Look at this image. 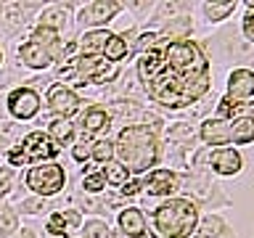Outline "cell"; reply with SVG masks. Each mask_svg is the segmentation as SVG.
<instances>
[{
  "label": "cell",
  "mask_w": 254,
  "mask_h": 238,
  "mask_svg": "<svg viewBox=\"0 0 254 238\" xmlns=\"http://www.w3.org/2000/svg\"><path fill=\"white\" fill-rule=\"evenodd\" d=\"M138 74L148 98L167 109L196 103L209 90V61L190 40H159L140 56Z\"/></svg>",
  "instance_id": "obj_1"
},
{
  "label": "cell",
  "mask_w": 254,
  "mask_h": 238,
  "mask_svg": "<svg viewBox=\"0 0 254 238\" xmlns=\"http://www.w3.org/2000/svg\"><path fill=\"white\" fill-rule=\"evenodd\" d=\"M114 154L119 156V162H122L130 172H146L148 167L156 164V156H159L156 135L143 124L125 127V130L119 132Z\"/></svg>",
  "instance_id": "obj_2"
},
{
  "label": "cell",
  "mask_w": 254,
  "mask_h": 238,
  "mask_svg": "<svg viewBox=\"0 0 254 238\" xmlns=\"http://www.w3.org/2000/svg\"><path fill=\"white\" fill-rule=\"evenodd\" d=\"M198 212L188 198H170L154 212V228L159 238H188L196 228Z\"/></svg>",
  "instance_id": "obj_3"
},
{
  "label": "cell",
  "mask_w": 254,
  "mask_h": 238,
  "mask_svg": "<svg viewBox=\"0 0 254 238\" xmlns=\"http://www.w3.org/2000/svg\"><path fill=\"white\" fill-rule=\"evenodd\" d=\"M64 175L61 164H43V167H32L29 175H27V185L40 196H53L64 188Z\"/></svg>",
  "instance_id": "obj_4"
},
{
  "label": "cell",
  "mask_w": 254,
  "mask_h": 238,
  "mask_svg": "<svg viewBox=\"0 0 254 238\" xmlns=\"http://www.w3.org/2000/svg\"><path fill=\"white\" fill-rule=\"evenodd\" d=\"M21 154L27 162H40V159H53L59 154V143L45 132H32L21 143Z\"/></svg>",
  "instance_id": "obj_5"
},
{
  "label": "cell",
  "mask_w": 254,
  "mask_h": 238,
  "mask_svg": "<svg viewBox=\"0 0 254 238\" xmlns=\"http://www.w3.org/2000/svg\"><path fill=\"white\" fill-rule=\"evenodd\" d=\"M8 109H11V114L19 117V119H32L40 109V98H37L35 90H29V87H19V90H13L8 95Z\"/></svg>",
  "instance_id": "obj_6"
},
{
  "label": "cell",
  "mask_w": 254,
  "mask_h": 238,
  "mask_svg": "<svg viewBox=\"0 0 254 238\" xmlns=\"http://www.w3.org/2000/svg\"><path fill=\"white\" fill-rule=\"evenodd\" d=\"M48 103H51L53 114H59L64 119L71 117L79 109V98L69 90V87H64V85H53L51 90H48Z\"/></svg>",
  "instance_id": "obj_7"
},
{
  "label": "cell",
  "mask_w": 254,
  "mask_h": 238,
  "mask_svg": "<svg viewBox=\"0 0 254 238\" xmlns=\"http://www.w3.org/2000/svg\"><path fill=\"white\" fill-rule=\"evenodd\" d=\"M178 175L170 170H154L148 175V180L143 182V188L148 190V196H170L172 190H178Z\"/></svg>",
  "instance_id": "obj_8"
},
{
  "label": "cell",
  "mask_w": 254,
  "mask_h": 238,
  "mask_svg": "<svg viewBox=\"0 0 254 238\" xmlns=\"http://www.w3.org/2000/svg\"><path fill=\"white\" fill-rule=\"evenodd\" d=\"M201 138H204V143H212V146H228V143H233L230 122H225V119H209V122H204Z\"/></svg>",
  "instance_id": "obj_9"
},
{
  "label": "cell",
  "mask_w": 254,
  "mask_h": 238,
  "mask_svg": "<svg viewBox=\"0 0 254 238\" xmlns=\"http://www.w3.org/2000/svg\"><path fill=\"white\" fill-rule=\"evenodd\" d=\"M254 95V71L249 69H236L228 79V98H252Z\"/></svg>",
  "instance_id": "obj_10"
},
{
  "label": "cell",
  "mask_w": 254,
  "mask_h": 238,
  "mask_svg": "<svg viewBox=\"0 0 254 238\" xmlns=\"http://www.w3.org/2000/svg\"><path fill=\"white\" fill-rule=\"evenodd\" d=\"M122 3H114V0H98V3H90L87 5V11H82V21L87 24H106L111 21V16H114Z\"/></svg>",
  "instance_id": "obj_11"
},
{
  "label": "cell",
  "mask_w": 254,
  "mask_h": 238,
  "mask_svg": "<svg viewBox=\"0 0 254 238\" xmlns=\"http://www.w3.org/2000/svg\"><path fill=\"white\" fill-rule=\"evenodd\" d=\"M21 61L27 63V66L32 69H45L48 63L53 61V53H51V48H43V45H37V43H27V45H21Z\"/></svg>",
  "instance_id": "obj_12"
},
{
  "label": "cell",
  "mask_w": 254,
  "mask_h": 238,
  "mask_svg": "<svg viewBox=\"0 0 254 238\" xmlns=\"http://www.w3.org/2000/svg\"><path fill=\"white\" fill-rule=\"evenodd\" d=\"M212 170L217 175H236L241 170V156L233 148H220L212 154Z\"/></svg>",
  "instance_id": "obj_13"
},
{
  "label": "cell",
  "mask_w": 254,
  "mask_h": 238,
  "mask_svg": "<svg viewBox=\"0 0 254 238\" xmlns=\"http://www.w3.org/2000/svg\"><path fill=\"white\" fill-rule=\"evenodd\" d=\"M119 225H122V230L132 238H140L146 233V220H143V214L138 209H125L119 214Z\"/></svg>",
  "instance_id": "obj_14"
},
{
  "label": "cell",
  "mask_w": 254,
  "mask_h": 238,
  "mask_svg": "<svg viewBox=\"0 0 254 238\" xmlns=\"http://www.w3.org/2000/svg\"><path fill=\"white\" fill-rule=\"evenodd\" d=\"M103 127H109V114L103 109H90L82 119V140L87 138V135L103 130Z\"/></svg>",
  "instance_id": "obj_15"
},
{
  "label": "cell",
  "mask_w": 254,
  "mask_h": 238,
  "mask_svg": "<svg viewBox=\"0 0 254 238\" xmlns=\"http://www.w3.org/2000/svg\"><path fill=\"white\" fill-rule=\"evenodd\" d=\"M109 40H111V35L109 32H87V35L82 37V51H85V56H98V53H103L106 51V45H109Z\"/></svg>",
  "instance_id": "obj_16"
},
{
  "label": "cell",
  "mask_w": 254,
  "mask_h": 238,
  "mask_svg": "<svg viewBox=\"0 0 254 238\" xmlns=\"http://www.w3.org/2000/svg\"><path fill=\"white\" fill-rule=\"evenodd\" d=\"M101 175L106 178V182H111V185H125V182H127V167L114 164V162H106V164H103Z\"/></svg>",
  "instance_id": "obj_17"
},
{
  "label": "cell",
  "mask_w": 254,
  "mask_h": 238,
  "mask_svg": "<svg viewBox=\"0 0 254 238\" xmlns=\"http://www.w3.org/2000/svg\"><path fill=\"white\" fill-rule=\"evenodd\" d=\"M106 61H119V59H125L127 56V43H125V37H119V35H111L109 40V45H106Z\"/></svg>",
  "instance_id": "obj_18"
},
{
  "label": "cell",
  "mask_w": 254,
  "mask_h": 238,
  "mask_svg": "<svg viewBox=\"0 0 254 238\" xmlns=\"http://www.w3.org/2000/svg\"><path fill=\"white\" fill-rule=\"evenodd\" d=\"M233 8H236V3H204V11H206V16H209L212 21L228 19V16L233 13Z\"/></svg>",
  "instance_id": "obj_19"
},
{
  "label": "cell",
  "mask_w": 254,
  "mask_h": 238,
  "mask_svg": "<svg viewBox=\"0 0 254 238\" xmlns=\"http://www.w3.org/2000/svg\"><path fill=\"white\" fill-rule=\"evenodd\" d=\"M71 124L66 122V119H56V122L51 124V138L56 140V143H69L71 140Z\"/></svg>",
  "instance_id": "obj_20"
},
{
  "label": "cell",
  "mask_w": 254,
  "mask_h": 238,
  "mask_svg": "<svg viewBox=\"0 0 254 238\" xmlns=\"http://www.w3.org/2000/svg\"><path fill=\"white\" fill-rule=\"evenodd\" d=\"M56 40H59V32H56V29H48V27H37L35 35H32V43H37V45H43V48L56 45Z\"/></svg>",
  "instance_id": "obj_21"
},
{
  "label": "cell",
  "mask_w": 254,
  "mask_h": 238,
  "mask_svg": "<svg viewBox=\"0 0 254 238\" xmlns=\"http://www.w3.org/2000/svg\"><path fill=\"white\" fill-rule=\"evenodd\" d=\"M48 233H53V236H66V233H71V228H69L66 217H64V212H56L53 217L48 220Z\"/></svg>",
  "instance_id": "obj_22"
},
{
  "label": "cell",
  "mask_w": 254,
  "mask_h": 238,
  "mask_svg": "<svg viewBox=\"0 0 254 238\" xmlns=\"http://www.w3.org/2000/svg\"><path fill=\"white\" fill-rule=\"evenodd\" d=\"M111 156H114V146H111L109 140L93 143V159H95V162L106 164V162H111Z\"/></svg>",
  "instance_id": "obj_23"
},
{
  "label": "cell",
  "mask_w": 254,
  "mask_h": 238,
  "mask_svg": "<svg viewBox=\"0 0 254 238\" xmlns=\"http://www.w3.org/2000/svg\"><path fill=\"white\" fill-rule=\"evenodd\" d=\"M241 109H244V103H238V101H233V98H222L220 106H217V114H220V119H225V117L241 114Z\"/></svg>",
  "instance_id": "obj_24"
},
{
  "label": "cell",
  "mask_w": 254,
  "mask_h": 238,
  "mask_svg": "<svg viewBox=\"0 0 254 238\" xmlns=\"http://www.w3.org/2000/svg\"><path fill=\"white\" fill-rule=\"evenodd\" d=\"M82 188H85V190H90V193H98L101 188H106V178H103L101 172L85 175V180H82Z\"/></svg>",
  "instance_id": "obj_25"
},
{
  "label": "cell",
  "mask_w": 254,
  "mask_h": 238,
  "mask_svg": "<svg viewBox=\"0 0 254 238\" xmlns=\"http://www.w3.org/2000/svg\"><path fill=\"white\" fill-rule=\"evenodd\" d=\"M61 24H64V11H48L43 16V24H40V27L56 29V27H61Z\"/></svg>",
  "instance_id": "obj_26"
},
{
  "label": "cell",
  "mask_w": 254,
  "mask_h": 238,
  "mask_svg": "<svg viewBox=\"0 0 254 238\" xmlns=\"http://www.w3.org/2000/svg\"><path fill=\"white\" fill-rule=\"evenodd\" d=\"M0 230L3 233H11V230H16V214L11 209L3 212V217H0Z\"/></svg>",
  "instance_id": "obj_27"
},
{
  "label": "cell",
  "mask_w": 254,
  "mask_h": 238,
  "mask_svg": "<svg viewBox=\"0 0 254 238\" xmlns=\"http://www.w3.org/2000/svg\"><path fill=\"white\" fill-rule=\"evenodd\" d=\"M87 156H93V143H79V146H74V159L77 162H85Z\"/></svg>",
  "instance_id": "obj_28"
},
{
  "label": "cell",
  "mask_w": 254,
  "mask_h": 238,
  "mask_svg": "<svg viewBox=\"0 0 254 238\" xmlns=\"http://www.w3.org/2000/svg\"><path fill=\"white\" fill-rule=\"evenodd\" d=\"M87 238H109V228L103 225V222H93V225L87 228Z\"/></svg>",
  "instance_id": "obj_29"
},
{
  "label": "cell",
  "mask_w": 254,
  "mask_h": 238,
  "mask_svg": "<svg viewBox=\"0 0 254 238\" xmlns=\"http://www.w3.org/2000/svg\"><path fill=\"white\" fill-rule=\"evenodd\" d=\"M140 188H143L140 180H127L125 185H122V193H125V196H132V193H138Z\"/></svg>",
  "instance_id": "obj_30"
},
{
  "label": "cell",
  "mask_w": 254,
  "mask_h": 238,
  "mask_svg": "<svg viewBox=\"0 0 254 238\" xmlns=\"http://www.w3.org/2000/svg\"><path fill=\"white\" fill-rule=\"evenodd\" d=\"M244 32H246V37L254 40V11L246 13V19H244Z\"/></svg>",
  "instance_id": "obj_31"
},
{
  "label": "cell",
  "mask_w": 254,
  "mask_h": 238,
  "mask_svg": "<svg viewBox=\"0 0 254 238\" xmlns=\"http://www.w3.org/2000/svg\"><path fill=\"white\" fill-rule=\"evenodd\" d=\"M8 162H11L13 167H19V164H24L27 159H24V154H21V148H13L11 154H8Z\"/></svg>",
  "instance_id": "obj_32"
},
{
  "label": "cell",
  "mask_w": 254,
  "mask_h": 238,
  "mask_svg": "<svg viewBox=\"0 0 254 238\" xmlns=\"http://www.w3.org/2000/svg\"><path fill=\"white\" fill-rule=\"evenodd\" d=\"M64 217H66V222H69V228H71V230H74V228L79 225V220H82V217H79V212H74V209L64 212Z\"/></svg>",
  "instance_id": "obj_33"
},
{
  "label": "cell",
  "mask_w": 254,
  "mask_h": 238,
  "mask_svg": "<svg viewBox=\"0 0 254 238\" xmlns=\"http://www.w3.org/2000/svg\"><path fill=\"white\" fill-rule=\"evenodd\" d=\"M8 185H11V170H3L0 172V193H5Z\"/></svg>",
  "instance_id": "obj_34"
},
{
  "label": "cell",
  "mask_w": 254,
  "mask_h": 238,
  "mask_svg": "<svg viewBox=\"0 0 254 238\" xmlns=\"http://www.w3.org/2000/svg\"><path fill=\"white\" fill-rule=\"evenodd\" d=\"M204 230H206V233H220V220H206L204 222Z\"/></svg>",
  "instance_id": "obj_35"
},
{
  "label": "cell",
  "mask_w": 254,
  "mask_h": 238,
  "mask_svg": "<svg viewBox=\"0 0 254 238\" xmlns=\"http://www.w3.org/2000/svg\"><path fill=\"white\" fill-rule=\"evenodd\" d=\"M21 206H24V212H37L43 206V201H24Z\"/></svg>",
  "instance_id": "obj_36"
},
{
  "label": "cell",
  "mask_w": 254,
  "mask_h": 238,
  "mask_svg": "<svg viewBox=\"0 0 254 238\" xmlns=\"http://www.w3.org/2000/svg\"><path fill=\"white\" fill-rule=\"evenodd\" d=\"M21 238H35V233H32V230H24V233H21Z\"/></svg>",
  "instance_id": "obj_37"
},
{
  "label": "cell",
  "mask_w": 254,
  "mask_h": 238,
  "mask_svg": "<svg viewBox=\"0 0 254 238\" xmlns=\"http://www.w3.org/2000/svg\"><path fill=\"white\" fill-rule=\"evenodd\" d=\"M3 146H5V138H0V151H3Z\"/></svg>",
  "instance_id": "obj_38"
},
{
  "label": "cell",
  "mask_w": 254,
  "mask_h": 238,
  "mask_svg": "<svg viewBox=\"0 0 254 238\" xmlns=\"http://www.w3.org/2000/svg\"><path fill=\"white\" fill-rule=\"evenodd\" d=\"M0 63H3V53H0Z\"/></svg>",
  "instance_id": "obj_39"
}]
</instances>
